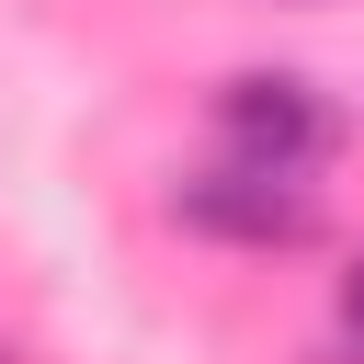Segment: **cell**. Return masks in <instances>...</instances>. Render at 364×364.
<instances>
[{"label":"cell","mask_w":364,"mask_h":364,"mask_svg":"<svg viewBox=\"0 0 364 364\" xmlns=\"http://www.w3.org/2000/svg\"><path fill=\"white\" fill-rule=\"evenodd\" d=\"M205 125H216V159H250V171H330L353 136V114L307 68H228L205 91Z\"/></svg>","instance_id":"1"},{"label":"cell","mask_w":364,"mask_h":364,"mask_svg":"<svg viewBox=\"0 0 364 364\" xmlns=\"http://www.w3.org/2000/svg\"><path fill=\"white\" fill-rule=\"evenodd\" d=\"M330 330L364 353V250H353V262H341V284H330Z\"/></svg>","instance_id":"3"},{"label":"cell","mask_w":364,"mask_h":364,"mask_svg":"<svg viewBox=\"0 0 364 364\" xmlns=\"http://www.w3.org/2000/svg\"><path fill=\"white\" fill-rule=\"evenodd\" d=\"M0 364H11V341H0Z\"/></svg>","instance_id":"4"},{"label":"cell","mask_w":364,"mask_h":364,"mask_svg":"<svg viewBox=\"0 0 364 364\" xmlns=\"http://www.w3.org/2000/svg\"><path fill=\"white\" fill-rule=\"evenodd\" d=\"M159 216L182 239H216V250H318L330 239V205L307 171H250V159H205L159 193Z\"/></svg>","instance_id":"2"}]
</instances>
